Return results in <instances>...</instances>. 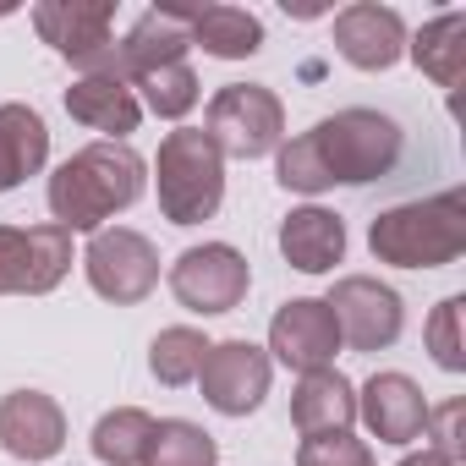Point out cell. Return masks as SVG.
<instances>
[{"instance_id":"cell-1","label":"cell","mask_w":466,"mask_h":466,"mask_svg":"<svg viewBox=\"0 0 466 466\" xmlns=\"http://www.w3.org/2000/svg\"><path fill=\"white\" fill-rule=\"evenodd\" d=\"M395 165H400V127L379 110H335L275 148V181L308 198L329 187L384 181Z\"/></svg>"},{"instance_id":"cell-2","label":"cell","mask_w":466,"mask_h":466,"mask_svg":"<svg viewBox=\"0 0 466 466\" xmlns=\"http://www.w3.org/2000/svg\"><path fill=\"white\" fill-rule=\"evenodd\" d=\"M143 181H148V165L132 143H88L56 165L45 203L61 230H72V237L88 230L94 237V230H105V219H116L143 198Z\"/></svg>"},{"instance_id":"cell-3","label":"cell","mask_w":466,"mask_h":466,"mask_svg":"<svg viewBox=\"0 0 466 466\" xmlns=\"http://www.w3.org/2000/svg\"><path fill=\"white\" fill-rule=\"evenodd\" d=\"M368 248H373L379 264H395V269H444V264H455L466 253V198L450 187V192L411 198V203H395V208L373 214Z\"/></svg>"},{"instance_id":"cell-4","label":"cell","mask_w":466,"mask_h":466,"mask_svg":"<svg viewBox=\"0 0 466 466\" xmlns=\"http://www.w3.org/2000/svg\"><path fill=\"white\" fill-rule=\"evenodd\" d=\"M154 192H159V214L170 225H203L219 214L225 203V159L219 148L203 137V127H176L159 137L154 154Z\"/></svg>"},{"instance_id":"cell-5","label":"cell","mask_w":466,"mask_h":466,"mask_svg":"<svg viewBox=\"0 0 466 466\" xmlns=\"http://www.w3.org/2000/svg\"><path fill=\"white\" fill-rule=\"evenodd\" d=\"M203 137L219 159H264L286 143V105L264 83H225L203 110Z\"/></svg>"},{"instance_id":"cell-6","label":"cell","mask_w":466,"mask_h":466,"mask_svg":"<svg viewBox=\"0 0 466 466\" xmlns=\"http://www.w3.org/2000/svg\"><path fill=\"white\" fill-rule=\"evenodd\" d=\"M34 34L66 56L83 77H121V56H116V6L110 0H39L34 6Z\"/></svg>"},{"instance_id":"cell-7","label":"cell","mask_w":466,"mask_h":466,"mask_svg":"<svg viewBox=\"0 0 466 466\" xmlns=\"http://www.w3.org/2000/svg\"><path fill=\"white\" fill-rule=\"evenodd\" d=\"M83 275H88V286H94L105 302L137 308V302L159 286V253H154V242L143 237V230H132V225H105V230H94L88 248H83Z\"/></svg>"},{"instance_id":"cell-8","label":"cell","mask_w":466,"mask_h":466,"mask_svg":"<svg viewBox=\"0 0 466 466\" xmlns=\"http://www.w3.org/2000/svg\"><path fill=\"white\" fill-rule=\"evenodd\" d=\"M72 275V230L45 225H0V297H45Z\"/></svg>"},{"instance_id":"cell-9","label":"cell","mask_w":466,"mask_h":466,"mask_svg":"<svg viewBox=\"0 0 466 466\" xmlns=\"http://www.w3.org/2000/svg\"><path fill=\"white\" fill-rule=\"evenodd\" d=\"M253 286V264L230 248V242H203V248H187L176 264H170V291L187 313H230V308H242Z\"/></svg>"},{"instance_id":"cell-10","label":"cell","mask_w":466,"mask_h":466,"mask_svg":"<svg viewBox=\"0 0 466 466\" xmlns=\"http://www.w3.org/2000/svg\"><path fill=\"white\" fill-rule=\"evenodd\" d=\"M324 302L335 313L340 346H351V351H390L400 340V329H406L400 291L373 280V275H340Z\"/></svg>"},{"instance_id":"cell-11","label":"cell","mask_w":466,"mask_h":466,"mask_svg":"<svg viewBox=\"0 0 466 466\" xmlns=\"http://www.w3.org/2000/svg\"><path fill=\"white\" fill-rule=\"evenodd\" d=\"M269 379H275V362L253 340H219V346H208V357L198 368V390L219 417L258 411L269 395Z\"/></svg>"},{"instance_id":"cell-12","label":"cell","mask_w":466,"mask_h":466,"mask_svg":"<svg viewBox=\"0 0 466 466\" xmlns=\"http://www.w3.org/2000/svg\"><path fill=\"white\" fill-rule=\"evenodd\" d=\"M335 351H340V329L324 297L280 302V313L269 319V362H286L291 373H319L335 368Z\"/></svg>"},{"instance_id":"cell-13","label":"cell","mask_w":466,"mask_h":466,"mask_svg":"<svg viewBox=\"0 0 466 466\" xmlns=\"http://www.w3.org/2000/svg\"><path fill=\"white\" fill-rule=\"evenodd\" d=\"M335 50L346 66L357 72H390L406 56V23L390 6H373V0H357V6L335 12Z\"/></svg>"},{"instance_id":"cell-14","label":"cell","mask_w":466,"mask_h":466,"mask_svg":"<svg viewBox=\"0 0 466 466\" xmlns=\"http://www.w3.org/2000/svg\"><path fill=\"white\" fill-rule=\"evenodd\" d=\"M66 444V411L45 390H12L0 400V450L17 461H50Z\"/></svg>"},{"instance_id":"cell-15","label":"cell","mask_w":466,"mask_h":466,"mask_svg":"<svg viewBox=\"0 0 466 466\" xmlns=\"http://www.w3.org/2000/svg\"><path fill=\"white\" fill-rule=\"evenodd\" d=\"M428 411L433 406L422 400L417 379H406V373H373L362 384V395H357V417L368 422V433L379 444H411V439H422Z\"/></svg>"},{"instance_id":"cell-16","label":"cell","mask_w":466,"mask_h":466,"mask_svg":"<svg viewBox=\"0 0 466 466\" xmlns=\"http://www.w3.org/2000/svg\"><path fill=\"white\" fill-rule=\"evenodd\" d=\"M187 50H192L187 6H148V12L127 28V39L116 45L127 83H137V77L154 72V66H176V61H187Z\"/></svg>"},{"instance_id":"cell-17","label":"cell","mask_w":466,"mask_h":466,"mask_svg":"<svg viewBox=\"0 0 466 466\" xmlns=\"http://www.w3.org/2000/svg\"><path fill=\"white\" fill-rule=\"evenodd\" d=\"M280 253L302 275H329L346 258V219L335 208H319V203L291 208L280 219Z\"/></svg>"},{"instance_id":"cell-18","label":"cell","mask_w":466,"mask_h":466,"mask_svg":"<svg viewBox=\"0 0 466 466\" xmlns=\"http://www.w3.org/2000/svg\"><path fill=\"white\" fill-rule=\"evenodd\" d=\"M291 422H297L302 439H319V433H351V422H357V384H351L340 368L302 373L297 390H291Z\"/></svg>"},{"instance_id":"cell-19","label":"cell","mask_w":466,"mask_h":466,"mask_svg":"<svg viewBox=\"0 0 466 466\" xmlns=\"http://www.w3.org/2000/svg\"><path fill=\"white\" fill-rule=\"evenodd\" d=\"M66 116L88 132H105V143H127V132H137L143 121V105L121 77H77L66 88Z\"/></svg>"},{"instance_id":"cell-20","label":"cell","mask_w":466,"mask_h":466,"mask_svg":"<svg viewBox=\"0 0 466 466\" xmlns=\"http://www.w3.org/2000/svg\"><path fill=\"white\" fill-rule=\"evenodd\" d=\"M50 159V127L34 105H0V192L23 187Z\"/></svg>"},{"instance_id":"cell-21","label":"cell","mask_w":466,"mask_h":466,"mask_svg":"<svg viewBox=\"0 0 466 466\" xmlns=\"http://www.w3.org/2000/svg\"><path fill=\"white\" fill-rule=\"evenodd\" d=\"M187 28H192V50L214 61H248L264 50V23L248 6H192Z\"/></svg>"},{"instance_id":"cell-22","label":"cell","mask_w":466,"mask_h":466,"mask_svg":"<svg viewBox=\"0 0 466 466\" xmlns=\"http://www.w3.org/2000/svg\"><path fill=\"white\" fill-rule=\"evenodd\" d=\"M406 56L439 88H461V77H466V12H444V17L422 23V34L406 45Z\"/></svg>"},{"instance_id":"cell-23","label":"cell","mask_w":466,"mask_h":466,"mask_svg":"<svg viewBox=\"0 0 466 466\" xmlns=\"http://www.w3.org/2000/svg\"><path fill=\"white\" fill-rule=\"evenodd\" d=\"M203 357H208L203 329H192V324H170V329H159L154 346H148V373H154L165 390H181V384H198Z\"/></svg>"},{"instance_id":"cell-24","label":"cell","mask_w":466,"mask_h":466,"mask_svg":"<svg viewBox=\"0 0 466 466\" xmlns=\"http://www.w3.org/2000/svg\"><path fill=\"white\" fill-rule=\"evenodd\" d=\"M148 433H154V417L143 406H116L94 422V455L105 466H143V450H148Z\"/></svg>"},{"instance_id":"cell-25","label":"cell","mask_w":466,"mask_h":466,"mask_svg":"<svg viewBox=\"0 0 466 466\" xmlns=\"http://www.w3.org/2000/svg\"><path fill=\"white\" fill-rule=\"evenodd\" d=\"M214 461H219L214 433H203V428L187 422V417H165V422H154L148 450H143V466H214Z\"/></svg>"},{"instance_id":"cell-26","label":"cell","mask_w":466,"mask_h":466,"mask_svg":"<svg viewBox=\"0 0 466 466\" xmlns=\"http://www.w3.org/2000/svg\"><path fill=\"white\" fill-rule=\"evenodd\" d=\"M132 94H143L137 105H148L159 121H181V116L198 105V72H192L187 61H176V66H154V72H143V77L132 83Z\"/></svg>"},{"instance_id":"cell-27","label":"cell","mask_w":466,"mask_h":466,"mask_svg":"<svg viewBox=\"0 0 466 466\" xmlns=\"http://www.w3.org/2000/svg\"><path fill=\"white\" fill-rule=\"evenodd\" d=\"M461 319H466V297H444L428 324H422V340L433 351V362L444 373H466V340H461Z\"/></svg>"},{"instance_id":"cell-28","label":"cell","mask_w":466,"mask_h":466,"mask_svg":"<svg viewBox=\"0 0 466 466\" xmlns=\"http://www.w3.org/2000/svg\"><path fill=\"white\" fill-rule=\"evenodd\" d=\"M297 466H379L373 444L357 433H319L297 444Z\"/></svg>"},{"instance_id":"cell-29","label":"cell","mask_w":466,"mask_h":466,"mask_svg":"<svg viewBox=\"0 0 466 466\" xmlns=\"http://www.w3.org/2000/svg\"><path fill=\"white\" fill-rule=\"evenodd\" d=\"M461 400H444L439 411H428V422H422V439H433L428 450H439L450 466H461L466 461V439H461Z\"/></svg>"},{"instance_id":"cell-30","label":"cell","mask_w":466,"mask_h":466,"mask_svg":"<svg viewBox=\"0 0 466 466\" xmlns=\"http://www.w3.org/2000/svg\"><path fill=\"white\" fill-rule=\"evenodd\" d=\"M400 466H450V461H444L439 450H428V444H422V450H411V455H406Z\"/></svg>"}]
</instances>
